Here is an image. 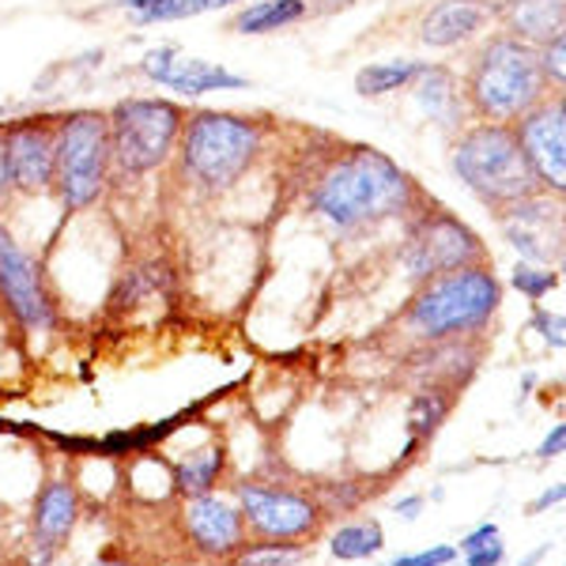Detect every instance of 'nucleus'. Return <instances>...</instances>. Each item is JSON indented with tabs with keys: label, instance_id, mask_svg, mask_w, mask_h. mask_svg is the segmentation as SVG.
<instances>
[{
	"label": "nucleus",
	"instance_id": "nucleus-38",
	"mask_svg": "<svg viewBox=\"0 0 566 566\" xmlns=\"http://www.w3.org/2000/svg\"><path fill=\"white\" fill-rule=\"evenodd\" d=\"M87 566H133L129 559H114V555H106V559H95V563H87Z\"/></svg>",
	"mask_w": 566,
	"mask_h": 566
},
{
	"label": "nucleus",
	"instance_id": "nucleus-36",
	"mask_svg": "<svg viewBox=\"0 0 566 566\" xmlns=\"http://www.w3.org/2000/svg\"><path fill=\"white\" fill-rule=\"evenodd\" d=\"M419 510H423V499H419V495H408V499H400V502H397V514L405 517V522H416Z\"/></svg>",
	"mask_w": 566,
	"mask_h": 566
},
{
	"label": "nucleus",
	"instance_id": "nucleus-27",
	"mask_svg": "<svg viewBox=\"0 0 566 566\" xmlns=\"http://www.w3.org/2000/svg\"><path fill=\"white\" fill-rule=\"evenodd\" d=\"M510 283L522 291L528 303H541V298H547L555 287H559V272L547 269V264H544V269H536V264H517Z\"/></svg>",
	"mask_w": 566,
	"mask_h": 566
},
{
	"label": "nucleus",
	"instance_id": "nucleus-6",
	"mask_svg": "<svg viewBox=\"0 0 566 566\" xmlns=\"http://www.w3.org/2000/svg\"><path fill=\"white\" fill-rule=\"evenodd\" d=\"M114 175L109 151V122L103 109H72L57 117V159H53V189L69 212H87L106 193Z\"/></svg>",
	"mask_w": 566,
	"mask_h": 566
},
{
	"label": "nucleus",
	"instance_id": "nucleus-7",
	"mask_svg": "<svg viewBox=\"0 0 566 566\" xmlns=\"http://www.w3.org/2000/svg\"><path fill=\"white\" fill-rule=\"evenodd\" d=\"M114 170L125 178H140L167 167L178 151V136L186 125V109L170 98H122L106 114Z\"/></svg>",
	"mask_w": 566,
	"mask_h": 566
},
{
	"label": "nucleus",
	"instance_id": "nucleus-8",
	"mask_svg": "<svg viewBox=\"0 0 566 566\" xmlns=\"http://www.w3.org/2000/svg\"><path fill=\"white\" fill-rule=\"evenodd\" d=\"M483 258H488V250L469 223H461L446 208L419 200V208L408 216L405 245H400V261H405L408 276L427 283L442 272L464 269V264H483Z\"/></svg>",
	"mask_w": 566,
	"mask_h": 566
},
{
	"label": "nucleus",
	"instance_id": "nucleus-12",
	"mask_svg": "<svg viewBox=\"0 0 566 566\" xmlns=\"http://www.w3.org/2000/svg\"><path fill=\"white\" fill-rule=\"evenodd\" d=\"M4 155L15 193L53 189V159H57V117H20L4 122Z\"/></svg>",
	"mask_w": 566,
	"mask_h": 566
},
{
	"label": "nucleus",
	"instance_id": "nucleus-11",
	"mask_svg": "<svg viewBox=\"0 0 566 566\" xmlns=\"http://www.w3.org/2000/svg\"><path fill=\"white\" fill-rule=\"evenodd\" d=\"M0 303L31 333L53 325V298L45 291L39 261L12 239L4 223H0Z\"/></svg>",
	"mask_w": 566,
	"mask_h": 566
},
{
	"label": "nucleus",
	"instance_id": "nucleus-28",
	"mask_svg": "<svg viewBox=\"0 0 566 566\" xmlns=\"http://www.w3.org/2000/svg\"><path fill=\"white\" fill-rule=\"evenodd\" d=\"M536 53H541V69L547 76V84L555 91H563V84H566V34H555L552 42L536 45Z\"/></svg>",
	"mask_w": 566,
	"mask_h": 566
},
{
	"label": "nucleus",
	"instance_id": "nucleus-24",
	"mask_svg": "<svg viewBox=\"0 0 566 566\" xmlns=\"http://www.w3.org/2000/svg\"><path fill=\"white\" fill-rule=\"evenodd\" d=\"M219 469H223V453H219V450L193 453L186 464H178L175 483H178V491H186V495H200V491L216 488Z\"/></svg>",
	"mask_w": 566,
	"mask_h": 566
},
{
	"label": "nucleus",
	"instance_id": "nucleus-17",
	"mask_svg": "<svg viewBox=\"0 0 566 566\" xmlns=\"http://www.w3.org/2000/svg\"><path fill=\"white\" fill-rule=\"evenodd\" d=\"M495 20L514 39L544 45L566 31V4L563 0H502L495 4Z\"/></svg>",
	"mask_w": 566,
	"mask_h": 566
},
{
	"label": "nucleus",
	"instance_id": "nucleus-32",
	"mask_svg": "<svg viewBox=\"0 0 566 566\" xmlns=\"http://www.w3.org/2000/svg\"><path fill=\"white\" fill-rule=\"evenodd\" d=\"M491 541H499V525H495V522H483L480 528H472V533L461 541V552L469 555V552H476V547L491 544Z\"/></svg>",
	"mask_w": 566,
	"mask_h": 566
},
{
	"label": "nucleus",
	"instance_id": "nucleus-18",
	"mask_svg": "<svg viewBox=\"0 0 566 566\" xmlns=\"http://www.w3.org/2000/svg\"><path fill=\"white\" fill-rule=\"evenodd\" d=\"M80 495L69 480H50L34 499V547H57L76 528Z\"/></svg>",
	"mask_w": 566,
	"mask_h": 566
},
{
	"label": "nucleus",
	"instance_id": "nucleus-4",
	"mask_svg": "<svg viewBox=\"0 0 566 566\" xmlns=\"http://www.w3.org/2000/svg\"><path fill=\"white\" fill-rule=\"evenodd\" d=\"M453 175L491 212H502V208L517 205V200L544 193L536 186L533 170H528L514 125L502 122L464 125L461 136L453 140Z\"/></svg>",
	"mask_w": 566,
	"mask_h": 566
},
{
	"label": "nucleus",
	"instance_id": "nucleus-20",
	"mask_svg": "<svg viewBox=\"0 0 566 566\" xmlns=\"http://www.w3.org/2000/svg\"><path fill=\"white\" fill-rule=\"evenodd\" d=\"M310 4L306 0H253L245 4L239 15H234V31L239 34H272L283 31V27L306 20Z\"/></svg>",
	"mask_w": 566,
	"mask_h": 566
},
{
	"label": "nucleus",
	"instance_id": "nucleus-30",
	"mask_svg": "<svg viewBox=\"0 0 566 566\" xmlns=\"http://www.w3.org/2000/svg\"><path fill=\"white\" fill-rule=\"evenodd\" d=\"M533 328L544 336L547 344H552L555 352H563V344H566V322H563V314H547V310H536V317H533Z\"/></svg>",
	"mask_w": 566,
	"mask_h": 566
},
{
	"label": "nucleus",
	"instance_id": "nucleus-16",
	"mask_svg": "<svg viewBox=\"0 0 566 566\" xmlns=\"http://www.w3.org/2000/svg\"><path fill=\"white\" fill-rule=\"evenodd\" d=\"M491 20H495L491 0H438L419 20V42L431 50H450V45H461L472 34H480Z\"/></svg>",
	"mask_w": 566,
	"mask_h": 566
},
{
	"label": "nucleus",
	"instance_id": "nucleus-31",
	"mask_svg": "<svg viewBox=\"0 0 566 566\" xmlns=\"http://www.w3.org/2000/svg\"><path fill=\"white\" fill-rule=\"evenodd\" d=\"M502 559H506V547H502L499 541H491V544L476 547V552H469V563L464 566H499Z\"/></svg>",
	"mask_w": 566,
	"mask_h": 566
},
{
	"label": "nucleus",
	"instance_id": "nucleus-2",
	"mask_svg": "<svg viewBox=\"0 0 566 566\" xmlns=\"http://www.w3.org/2000/svg\"><path fill=\"white\" fill-rule=\"evenodd\" d=\"M461 91L472 122L514 125L525 109H533L552 95V84H547L541 69L536 45L499 31L476 50Z\"/></svg>",
	"mask_w": 566,
	"mask_h": 566
},
{
	"label": "nucleus",
	"instance_id": "nucleus-3",
	"mask_svg": "<svg viewBox=\"0 0 566 566\" xmlns=\"http://www.w3.org/2000/svg\"><path fill=\"white\" fill-rule=\"evenodd\" d=\"M264 151V125L242 114H205L186 117L178 136L181 170L205 193H223L234 181L250 175V167Z\"/></svg>",
	"mask_w": 566,
	"mask_h": 566
},
{
	"label": "nucleus",
	"instance_id": "nucleus-14",
	"mask_svg": "<svg viewBox=\"0 0 566 566\" xmlns=\"http://www.w3.org/2000/svg\"><path fill=\"white\" fill-rule=\"evenodd\" d=\"M140 69L151 84L170 87V91L189 95V98L208 95V91H242L245 87V80L234 76V72H227L223 65H212V61H200V57H186V53L170 50V45L151 50L148 57L140 61Z\"/></svg>",
	"mask_w": 566,
	"mask_h": 566
},
{
	"label": "nucleus",
	"instance_id": "nucleus-22",
	"mask_svg": "<svg viewBox=\"0 0 566 566\" xmlns=\"http://www.w3.org/2000/svg\"><path fill=\"white\" fill-rule=\"evenodd\" d=\"M423 69L427 65H419V61H378V65L359 69V76H355V91H359L363 98L392 95V91L412 87Z\"/></svg>",
	"mask_w": 566,
	"mask_h": 566
},
{
	"label": "nucleus",
	"instance_id": "nucleus-29",
	"mask_svg": "<svg viewBox=\"0 0 566 566\" xmlns=\"http://www.w3.org/2000/svg\"><path fill=\"white\" fill-rule=\"evenodd\" d=\"M453 559H458V547L438 544V547H427V552H419V555H400V559H392L386 566H450Z\"/></svg>",
	"mask_w": 566,
	"mask_h": 566
},
{
	"label": "nucleus",
	"instance_id": "nucleus-15",
	"mask_svg": "<svg viewBox=\"0 0 566 566\" xmlns=\"http://www.w3.org/2000/svg\"><path fill=\"white\" fill-rule=\"evenodd\" d=\"M181 522H186V533L205 555H234L242 547V510H234L227 499L212 495V491H200L186 502L181 510Z\"/></svg>",
	"mask_w": 566,
	"mask_h": 566
},
{
	"label": "nucleus",
	"instance_id": "nucleus-37",
	"mask_svg": "<svg viewBox=\"0 0 566 566\" xmlns=\"http://www.w3.org/2000/svg\"><path fill=\"white\" fill-rule=\"evenodd\" d=\"M547 547H552V544H541V547H536L533 555H528V559H522V563H517V566H536V563H541L544 555H547Z\"/></svg>",
	"mask_w": 566,
	"mask_h": 566
},
{
	"label": "nucleus",
	"instance_id": "nucleus-25",
	"mask_svg": "<svg viewBox=\"0 0 566 566\" xmlns=\"http://www.w3.org/2000/svg\"><path fill=\"white\" fill-rule=\"evenodd\" d=\"M453 397L446 389H427V392H416L412 397V412H408V427L416 434H434L438 423L450 412Z\"/></svg>",
	"mask_w": 566,
	"mask_h": 566
},
{
	"label": "nucleus",
	"instance_id": "nucleus-19",
	"mask_svg": "<svg viewBox=\"0 0 566 566\" xmlns=\"http://www.w3.org/2000/svg\"><path fill=\"white\" fill-rule=\"evenodd\" d=\"M416 95H419V103H423V109L431 114V122L442 125L446 133H453V129H464V117H469V106H464V91H461V80L453 76L450 69H442V65H427L423 72H419V80H416Z\"/></svg>",
	"mask_w": 566,
	"mask_h": 566
},
{
	"label": "nucleus",
	"instance_id": "nucleus-26",
	"mask_svg": "<svg viewBox=\"0 0 566 566\" xmlns=\"http://www.w3.org/2000/svg\"><path fill=\"white\" fill-rule=\"evenodd\" d=\"M303 559L295 544H253L234 552V566H295Z\"/></svg>",
	"mask_w": 566,
	"mask_h": 566
},
{
	"label": "nucleus",
	"instance_id": "nucleus-35",
	"mask_svg": "<svg viewBox=\"0 0 566 566\" xmlns=\"http://www.w3.org/2000/svg\"><path fill=\"white\" fill-rule=\"evenodd\" d=\"M563 499H566V488H563V483H555V488L541 491V499H533V502H528V514H544V510L559 506Z\"/></svg>",
	"mask_w": 566,
	"mask_h": 566
},
{
	"label": "nucleus",
	"instance_id": "nucleus-34",
	"mask_svg": "<svg viewBox=\"0 0 566 566\" xmlns=\"http://www.w3.org/2000/svg\"><path fill=\"white\" fill-rule=\"evenodd\" d=\"M563 446H566V427H563V423H555V431L547 434L544 442H541V450H536V458H544V461L559 458V453H563Z\"/></svg>",
	"mask_w": 566,
	"mask_h": 566
},
{
	"label": "nucleus",
	"instance_id": "nucleus-21",
	"mask_svg": "<svg viewBox=\"0 0 566 566\" xmlns=\"http://www.w3.org/2000/svg\"><path fill=\"white\" fill-rule=\"evenodd\" d=\"M239 0H122V8L136 23H170V20H193V15L223 12Z\"/></svg>",
	"mask_w": 566,
	"mask_h": 566
},
{
	"label": "nucleus",
	"instance_id": "nucleus-5",
	"mask_svg": "<svg viewBox=\"0 0 566 566\" xmlns=\"http://www.w3.org/2000/svg\"><path fill=\"white\" fill-rule=\"evenodd\" d=\"M499 303L502 287L488 264H464V269L442 272V276L423 283V291L408 306L405 325L419 340H458V336H469L488 325Z\"/></svg>",
	"mask_w": 566,
	"mask_h": 566
},
{
	"label": "nucleus",
	"instance_id": "nucleus-23",
	"mask_svg": "<svg viewBox=\"0 0 566 566\" xmlns=\"http://www.w3.org/2000/svg\"><path fill=\"white\" fill-rule=\"evenodd\" d=\"M381 544H386V533H381L378 522H355V525L336 528L333 541H328V552L344 563H359V559L378 555Z\"/></svg>",
	"mask_w": 566,
	"mask_h": 566
},
{
	"label": "nucleus",
	"instance_id": "nucleus-33",
	"mask_svg": "<svg viewBox=\"0 0 566 566\" xmlns=\"http://www.w3.org/2000/svg\"><path fill=\"white\" fill-rule=\"evenodd\" d=\"M15 197L12 189V175H8V155H4V122H0V212H4V205Z\"/></svg>",
	"mask_w": 566,
	"mask_h": 566
},
{
	"label": "nucleus",
	"instance_id": "nucleus-1",
	"mask_svg": "<svg viewBox=\"0 0 566 566\" xmlns=\"http://www.w3.org/2000/svg\"><path fill=\"white\" fill-rule=\"evenodd\" d=\"M306 200L310 212L328 219L336 231H363L381 219H408L423 193L389 155L355 144V148H340L317 170Z\"/></svg>",
	"mask_w": 566,
	"mask_h": 566
},
{
	"label": "nucleus",
	"instance_id": "nucleus-10",
	"mask_svg": "<svg viewBox=\"0 0 566 566\" xmlns=\"http://www.w3.org/2000/svg\"><path fill=\"white\" fill-rule=\"evenodd\" d=\"M499 227L506 242L522 253L525 261L559 269L563 261V197L555 193H533L517 205L502 208Z\"/></svg>",
	"mask_w": 566,
	"mask_h": 566
},
{
	"label": "nucleus",
	"instance_id": "nucleus-13",
	"mask_svg": "<svg viewBox=\"0 0 566 566\" xmlns=\"http://www.w3.org/2000/svg\"><path fill=\"white\" fill-rule=\"evenodd\" d=\"M239 506L242 522L264 541H303V536H314L322 522V510L310 499L261 488V483H239Z\"/></svg>",
	"mask_w": 566,
	"mask_h": 566
},
{
	"label": "nucleus",
	"instance_id": "nucleus-39",
	"mask_svg": "<svg viewBox=\"0 0 566 566\" xmlns=\"http://www.w3.org/2000/svg\"><path fill=\"white\" fill-rule=\"evenodd\" d=\"M0 122H4V106H0Z\"/></svg>",
	"mask_w": 566,
	"mask_h": 566
},
{
	"label": "nucleus",
	"instance_id": "nucleus-9",
	"mask_svg": "<svg viewBox=\"0 0 566 566\" xmlns=\"http://www.w3.org/2000/svg\"><path fill=\"white\" fill-rule=\"evenodd\" d=\"M517 144L544 193H566V98L563 91L547 95L544 103L525 109L514 122Z\"/></svg>",
	"mask_w": 566,
	"mask_h": 566
}]
</instances>
